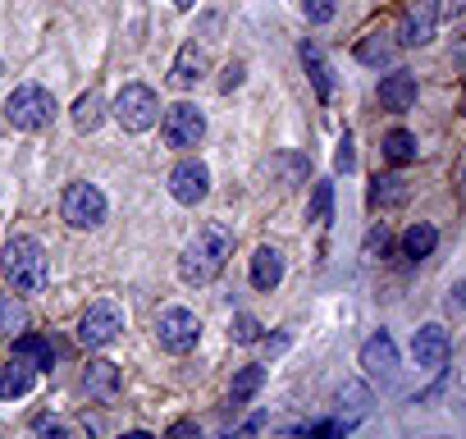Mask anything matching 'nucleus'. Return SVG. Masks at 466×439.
<instances>
[{"label": "nucleus", "mask_w": 466, "mask_h": 439, "mask_svg": "<svg viewBox=\"0 0 466 439\" xmlns=\"http://www.w3.org/2000/svg\"><path fill=\"white\" fill-rule=\"evenodd\" d=\"M15 352H19V357H28L37 371H51V366H56V343H51V339H42V334H28V330H24V334H15Z\"/></svg>", "instance_id": "20"}, {"label": "nucleus", "mask_w": 466, "mask_h": 439, "mask_svg": "<svg viewBox=\"0 0 466 439\" xmlns=\"http://www.w3.org/2000/svg\"><path fill=\"white\" fill-rule=\"evenodd\" d=\"M339 403L352 407V416H366V412H370V389H366V384H343V389H339Z\"/></svg>", "instance_id": "27"}, {"label": "nucleus", "mask_w": 466, "mask_h": 439, "mask_svg": "<svg viewBox=\"0 0 466 439\" xmlns=\"http://www.w3.org/2000/svg\"><path fill=\"white\" fill-rule=\"evenodd\" d=\"M334 165H339L343 174H352V169H357V151H352V133H343V138H339V151H334Z\"/></svg>", "instance_id": "31"}, {"label": "nucleus", "mask_w": 466, "mask_h": 439, "mask_svg": "<svg viewBox=\"0 0 466 439\" xmlns=\"http://www.w3.org/2000/svg\"><path fill=\"white\" fill-rule=\"evenodd\" d=\"M174 5H178V10H192V5H197V0H174Z\"/></svg>", "instance_id": "41"}, {"label": "nucleus", "mask_w": 466, "mask_h": 439, "mask_svg": "<svg viewBox=\"0 0 466 439\" xmlns=\"http://www.w3.org/2000/svg\"><path fill=\"white\" fill-rule=\"evenodd\" d=\"M5 119H10L15 128H24V133H37V128H46V124L56 119V97H51L42 83H24V87L10 92Z\"/></svg>", "instance_id": "3"}, {"label": "nucleus", "mask_w": 466, "mask_h": 439, "mask_svg": "<svg viewBox=\"0 0 466 439\" xmlns=\"http://www.w3.org/2000/svg\"><path fill=\"white\" fill-rule=\"evenodd\" d=\"M357 60L370 65V69L393 65V60H398V37H389V33H370V37H361V42H357Z\"/></svg>", "instance_id": "17"}, {"label": "nucleus", "mask_w": 466, "mask_h": 439, "mask_svg": "<svg viewBox=\"0 0 466 439\" xmlns=\"http://www.w3.org/2000/svg\"><path fill=\"white\" fill-rule=\"evenodd\" d=\"M284 169H289V183H302V179L311 174V160H302V156H289V160H284Z\"/></svg>", "instance_id": "33"}, {"label": "nucleus", "mask_w": 466, "mask_h": 439, "mask_svg": "<svg viewBox=\"0 0 466 439\" xmlns=\"http://www.w3.org/2000/svg\"><path fill=\"white\" fill-rule=\"evenodd\" d=\"M448 10L457 15V10H466V0H448Z\"/></svg>", "instance_id": "40"}, {"label": "nucleus", "mask_w": 466, "mask_h": 439, "mask_svg": "<svg viewBox=\"0 0 466 439\" xmlns=\"http://www.w3.org/2000/svg\"><path fill=\"white\" fill-rule=\"evenodd\" d=\"M33 380H37V366H33L28 357H19V352H15L5 366H0V398H10V403H15V398H24V393L33 389Z\"/></svg>", "instance_id": "14"}, {"label": "nucleus", "mask_w": 466, "mask_h": 439, "mask_svg": "<svg viewBox=\"0 0 466 439\" xmlns=\"http://www.w3.org/2000/svg\"><path fill=\"white\" fill-rule=\"evenodd\" d=\"M233 343H257L261 339V321L257 316H233Z\"/></svg>", "instance_id": "30"}, {"label": "nucleus", "mask_w": 466, "mask_h": 439, "mask_svg": "<svg viewBox=\"0 0 466 439\" xmlns=\"http://www.w3.org/2000/svg\"><path fill=\"white\" fill-rule=\"evenodd\" d=\"M115 119H119L128 133H147V128L160 119V97H156L147 83H124V92L115 97Z\"/></svg>", "instance_id": "4"}, {"label": "nucleus", "mask_w": 466, "mask_h": 439, "mask_svg": "<svg viewBox=\"0 0 466 439\" xmlns=\"http://www.w3.org/2000/svg\"><path fill=\"white\" fill-rule=\"evenodd\" d=\"M201 74H206V51L197 42H187L178 51V60H174V87H192Z\"/></svg>", "instance_id": "22"}, {"label": "nucleus", "mask_w": 466, "mask_h": 439, "mask_svg": "<svg viewBox=\"0 0 466 439\" xmlns=\"http://www.w3.org/2000/svg\"><path fill=\"white\" fill-rule=\"evenodd\" d=\"M461 293H466V284H457V289L448 293V302H443V307H448V311H461V302H466Z\"/></svg>", "instance_id": "37"}, {"label": "nucleus", "mask_w": 466, "mask_h": 439, "mask_svg": "<svg viewBox=\"0 0 466 439\" xmlns=\"http://www.w3.org/2000/svg\"><path fill=\"white\" fill-rule=\"evenodd\" d=\"M101 110H106V97L92 87V92H83V97L74 101V124H78L83 133H92V128L101 124Z\"/></svg>", "instance_id": "25"}, {"label": "nucleus", "mask_w": 466, "mask_h": 439, "mask_svg": "<svg viewBox=\"0 0 466 439\" xmlns=\"http://www.w3.org/2000/svg\"><path fill=\"white\" fill-rule=\"evenodd\" d=\"M389 248H393V234L380 225V230H370L366 234V243H361V252H366V261H380V257H389Z\"/></svg>", "instance_id": "29"}, {"label": "nucleus", "mask_w": 466, "mask_h": 439, "mask_svg": "<svg viewBox=\"0 0 466 439\" xmlns=\"http://www.w3.org/2000/svg\"><path fill=\"white\" fill-rule=\"evenodd\" d=\"M238 83H243V65H228V69H224V78H219V87H224V92H233Z\"/></svg>", "instance_id": "34"}, {"label": "nucleus", "mask_w": 466, "mask_h": 439, "mask_svg": "<svg viewBox=\"0 0 466 439\" xmlns=\"http://www.w3.org/2000/svg\"><path fill=\"white\" fill-rule=\"evenodd\" d=\"M457 183L466 188V156H461V165H457Z\"/></svg>", "instance_id": "39"}, {"label": "nucleus", "mask_w": 466, "mask_h": 439, "mask_svg": "<svg viewBox=\"0 0 466 439\" xmlns=\"http://www.w3.org/2000/svg\"><path fill=\"white\" fill-rule=\"evenodd\" d=\"M434 28H439V0H407L398 46H425L434 37Z\"/></svg>", "instance_id": "9"}, {"label": "nucleus", "mask_w": 466, "mask_h": 439, "mask_svg": "<svg viewBox=\"0 0 466 439\" xmlns=\"http://www.w3.org/2000/svg\"><path fill=\"white\" fill-rule=\"evenodd\" d=\"M119 334H124V311H119V302H110V298L92 302V307L83 311V321H78V343H83V348H110Z\"/></svg>", "instance_id": "5"}, {"label": "nucleus", "mask_w": 466, "mask_h": 439, "mask_svg": "<svg viewBox=\"0 0 466 439\" xmlns=\"http://www.w3.org/2000/svg\"><path fill=\"white\" fill-rule=\"evenodd\" d=\"M169 434H201V430H197V421H174Z\"/></svg>", "instance_id": "38"}, {"label": "nucleus", "mask_w": 466, "mask_h": 439, "mask_svg": "<svg viewBox=\"0 0 466 439\" xmlns=\"http://www.w3.org/2000/svg\"><path fill=\"white\" fill-rule=\"evenodd\" d=\"M380 106H384V110H393V115L411 110V106H416V74L393 69V74L380 83Z\"/></svg>", "instance_id": "13"}, {"label": "nucleus", "mask_w": 466, "mask_h": 439, "mask_svg": "<svg viewBox=\"0 0 466 439\" xmlns=\"http://www.w3.org/2000/svg\"><path fill=\"white\" fill-rule=\"evenodd\" d=\"M370 206H380V210H389V206H402L407 197H411V183L402 179V174H375V183H370Z\"/></svg>", "instance_id": "18"}, {"label": "nucleus", "mask_w": 466, "mask_h": 439, "mask_svg": "<svg viewBox=\"0 0 466 439\" xmlns=\"http://www.w3.org/2000/svg\"><path fill=\"white\" fill-rule=\"evenodd\" d=\"M28 330V307L15 298V293H0V334H24Z\"/></svg>", "instance_id": "24"}, {"label": "nucleus", "mask_w": 466, "mask_h": 439, "mask_svg": "<svg viewBox=\"0 0 466 439\" xmlns=\"http://www.w3.org/2000/svg\"><path fill=\"white\" fill-rule=\"evenodd\" d=\"M361 371H366L370 380H393V375H398V343H393L384 330L361 343Z\"/></svg>", "instance_id": "11"}, {"label": "nucleus", "mask_w": 466, "mask_h": 439, "mask_svg": "<svg viewBox=\"0 0 466 439\" xmlns=\"http://www.w3.org/2000/svg\"><path fill=\"white\" fill-rule=\"evenodd\" d=\"M279 280H284V252L279 248H257V257H252V284L261 293H270V289H279Z\"/></svg>", "instance_id": "16"}, {"label": "nucleus", "mask_w": 466, "mask_h": 439, "mask_svg": "<svg viewBox=\"0 0 466 439\" xmlns=\"http://www.w3.org/2000/svg\"><path fill=\"white\" fill-rule=\"evenodd\" d=\"M160 133H165V142H169V147L187 151V147H197V142H201V133H206V115H201L197 106L178 101V106H169V110H165Z\"/></svg>", "instance_id": "8"}, {"label": "nucleus", "mask_w": 466, "mask_h": 439, "mask_svg": "<svg viewBox=\"0 0 466 439\" xmlns=\"http://www.w3.org/2000/svg\"><path fill=\"white\" fill-rule=\"evenodd\" d=\"M261 384H266V366H243L238 375H233V384H228V398L233 403H248Z\"/></svg>", "instance_id": "26"}, {"label": "nucleus", "mask_w": 466, "mask_h": 439, "mask_svg": "<svg viewBox=\"0 0 466 439\" xmlns=\"http://www.w3.org/2000/svg\"><path fill=\"white\" fill-rule=\"evenodd\" d=\"M452 65H457V69H466V33L452 42Z\"/></svg>", "instance_id": "36"}, {"label": "nucleus", "mask_w": 466, "mask_h": 439, "mask_svg": "<svg viewBox=\"0 0 466 439\" xmlns=\"http://www.w3.org/2000/svg\"><path fill=\"white\" fill-rule=\"evenodd\" d=\"M0 271L15 284V293H42L46 280H51V266H46V248L28 234H15L5 243V257H0Z\"/></svg>", "instance_id": "2"}, {"label": "nucleus", "mask_w": 466, "mask_h": 439, "mask_svg": "<svg viewBox=\"0 0 466 439\" xmlns=\"http://www.w3.org/2000/svg\"><path fill=\"white\" fill-rule=\"evenodd\" d=\"M83 389H87V398L110 403L119 393V366L115 362H87L83 366Z\"/></svg>", "instance_id": "15"}, {"label": "nucleus", "mask_w": 466, "mask_h": 439, "mask_svg": "<svg viewBox=\"0 0 466 439\" xmlns=\"http://www.w3.org/2000/svg\"><path fill=\"white\" fill-rule=\"evenodd\" d=\"M329 206H334V183H316L311 206H307V220H329Z\"/></svg>", "instance_id": "28"}, {"label": "nucleus", "mask_w": 466, "mask_h": 439, "mask_svg": "<svg viewBox=\"0 0 466 439\" xmlns=\"http://www.w3.org/2000/svg\"><path fill=\"white\" fill-rule=\"evenodd\" d=\"M461 115H466V92H461Z\"/></svg>", "instance_id": "42"}, {"label": "nucleus", "mask_w": 466, "mask_h": 439, "mask_svg": "<svg viewBox=\"0 0 466 439\" xmlns=\"http://www.w3.org/2000/svg\"><path fill=\"white\" fill-rule=\"evenodd\" d=\"M380 151H384L389 165H411V160H416V138H411L407 128H389Z\"/></svg>", "instance_id": "23"}, {"label": "nucleus", "mask_w": 466, "mask_h": 439, "mask_svg": "<svg viewBox=\"0 0 466 439\" xmlns=\"http://www.w3.org/2000/svg\"><path fill=\"white\" fill-rule=\"evenodd\" d=\"M156 339H160L165 352H192L197 339H201V321L187 307H165L160 321H156Z\"/></svg>", "instance_id": "7"}, {"label": "nucleus", "mask_w": 466, "mask_h": 439, "mask_svg": "<svg viewBox=\"0 0 466 439\" xmlns=\"http://www.w3.org/2000/svg\"><path fill=\"white\" fill-rule=\"evenodd\" d=\"M60 215L74 230H96L106 220V192L96 183H69L65 197H60Z\"/></svg>", "instance_id": "6"}, {"label": "nucleus", "mask_w": 466, "mask_h": 439, "mask_svg": "<svg viewBox=\"0 0 466 439\" xmlns=\"http://www.w3.org/2000/svg\"><path fill=\"white\" fill-rule=\"evenodd\" d=\"M302 65H307V74H311V87H316V97L320 101H329L334 97V74H329V65H325V56H320V46L316 42H302Z\"/></svg>", "instance_id": "19"}, {"label": "nucleus", "mask_w": 466, "mask_h": 439, "mask_svg": "<svg viewBox=\"0 0 466 439\" xmlns=\"http://www.w3.org/2000/svg\"><path fill=\"white\" fill-rule=\"evenodd\" d=\"M434 248H439V230L425 225V220H416V225L402 234V257H411V261H425Z\"/></svg>", "instance_id": "21"}, {"label": "nucleus", "mask_w": 466, "mask_h": 439, "mask_svg": "<svg viewBox=\"0 0 466 439\" xmlns=\"http://www.w3.org/2000/svg\"><path fill=\"white\" fill-rule=\"evenodd\" d=\"M302 10L311 24H329L334 19V0H302Z\"/></svg>", "instance_id": "32"}, {"label": "nucleus", "mask_w": 466, "mask_h": 439, "mask_svg": "<svg viewBox=\"0 0 466 439\" xmlns=\"http://www.w3.org/2000/svg\"><path fill=\"white\" fill-rule=\"evenodd\" d=\"M169 192H174V201L197 206V201L210 192V169H206L201 160H178L174 174H169Z\"/></svg>", "instance_id": "10"}, {"label": "nucleus", "mask_w": 466, "mask_h": 439, "mask_svg": "<svg viewBox=\"0 0 466 439\" xmlns=\"http://www.w3.org/2000/svg\"><path fill=\"white\" fill-rule=\"evenodd\" d=\"M228 257H233V230L219 225V220H210V225H201L197 239L183 248V257H178V280L192 284V289H201V284H210V280L224 271Z\"/></svg>", "instance_id": "1"}, {"label": "nucleus", "mask_w": 466, "mask_h": 439, "mask_svg": "<svg viewBox=\"0 0 466 439\" xmlns=\"http://www.w3.org/2000/svg\"><path fill=\"white\" fill-rule=\"evenodd\" d=\"M33 425H37L42 434H65V430H69V425H65V421H56V416H37Z\"/></svg>", "instance_id": "35"}, {"label": "nucleus", "mask_w": 466, "mask_h": 439, "mask_svg": "<svg viewBox=\"0 0 466 439\" xmlns=\"http://www.w3.org/2000/svg\"><path fill=\"white\" fill-rule=\"evenodd\" d=\"M448 352H452V339H448L443 325H420V330H416V339H411V357H416V366L439 371V366L448 362Z\"/></svg>", "instance_id": "12"}]
</instances>
